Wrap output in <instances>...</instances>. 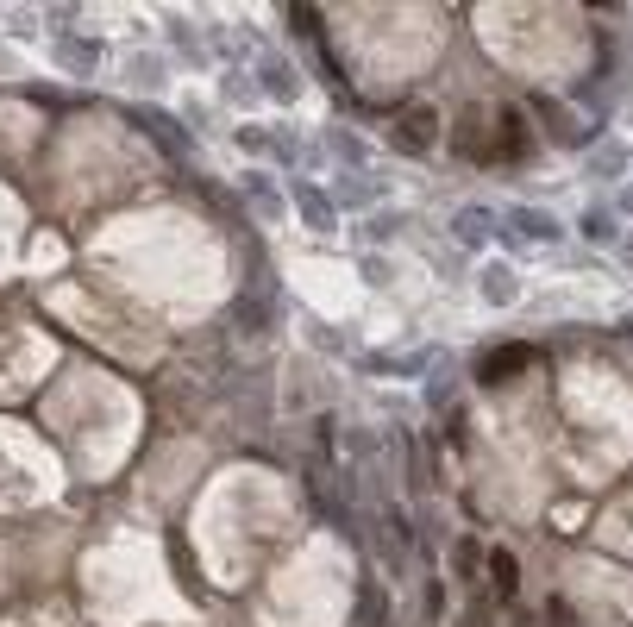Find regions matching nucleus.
<instances>
[{"label": "nucleus", "mask_w": 633, "mask_h": 627, "mask_svg": "<svg viewBox=\"0 0 633 627\" xmlns=\"http://www.w3.org/2000/svg\"><path fill=\"white\" fill-rule=\"evenodd\" d=\"M383 138L402 157H420V151H433V138H439V120H433V107H402L395 120L383 126Z\"/></svg>", "instance_id": "obj_1"}, {"label": "nucleus", "mask_w": 633, "mask_h": 627, "mask_svg": "<svg viewBox=\"0 0 633 627\" xmlns=\"http://www.w3.org/2000/svg\"><path fill=\"white\" fill-rule=\"evenodd\" d=\"M295 207H301V220H308L314 232H333L339 226V207H333V195H326L320 182H295Z\"/></svg>", "instance_id": "obj_2"}, {"label": "nucleus", "mask_w": 633, "mask_h": 627, "mask_svg": "<svg viewBox=\"0 0 633 627\" xmlns=\"http://www.w3.org/2000/svg\"><path fill=\"white\" fill-rule=\"evenodd\" d=\"M257 88L276 95V101H295L301 95V69L289 57H264V63H257Z\"/></svg>", "instance_id": "obj_3"}, {"label": "nucleus", "mask_w": 633, "mask_h": 627, "mask_svg": "<svg viewBox=\"0 0 633 627\" xmlns=\"http://www.w3.org/2000/svg\"><path fill=\"white\" fill-rule=\"evenodd\" d=\"M326 151L339 157V170H351V176H364L370 170V145L351 126H326Z\"/></svg>", "instance_id": "obj_4"}, {"label": "nucleus", "mask_w": 633, "mask_h": 627, "mask_svg": "<svg viewBox=\"0 0 633 627\" xmlns=\"http://www.w3.org/2000/svg\"><path fill=\"white\" fill-rule=\"evenodd\" d=\"M508 239H539V245H552V239H565V226H558L552 214H539V207H514Z\"/></svg>", "instance_id": "obj_5"}, {"label": "nucleus", "mask_w": 633, "mask_h": 627, "mask_svg": "<svg viewBox=\"0 0 633 627\" xmlns=\"http://www.w3.org/2000/svg\"><path fill=\"white\" fill-rule=\"evenodd\" d=\"M57 51H63V63L76 69V76H95V69H101V57H107V44H101V38H76V32H63V44H57Z\"/></svg>", "instance_id": "obj_6"}, {"label": "nucleus", "mask_w": 633, "mask_h": 627, "mask_svg": "<svg viewBox=\"0 0 633 627\" xmlns=\"http://www.w3.org/2000/svg\"><path fill=\"white\" fill-rule=\"evenodd\" d=\"M452 232H458L464 245H489V239H496V214H489V207H458Z\"/></svg>", "instance_id": "obj_7"}, {"label": "nucleus", "mask_w": 633, "mask_h": 627, "mask_svg": "<svg viewBox=\"0 0 633 627\" xmlns=\"http://www.w3.org/2000/svg\"><path fill=\"white\" fill-rule=\"evenodd\" d=\"M239 189H245L257 207H264V214H283V189H276L270 176H257V170H251V176H239Z\"/></svg>", "instance_id": "obj_8"}, {"label": "nucleus", "mask_w": 633, "mask_h": 627, "mask_svg": "<svg viewBox=\"0 0 633 627\" xmlns=\"http://www.w3.org/2000/svg\"><path fill=\"white\" fill-rule=\"evenodd\" d=\"M533 352L527 345H502V352H489V364H483V383H496V377H508V370H521Z\"/></svg>", "instance_id": "obj_9"}, {"label": "nucleus", "mask_w": 633, "mask_h": 627, "mask_svg": "<svg viewBox=\"0 0 633 627\" xmlns=\"http://www.w3.org/2000/svg\"><path fill=\"white\" fill-rule=\"evenodd\" d=\"M377 195H383V189H377L370 176H345L339 189H333V207H358V201H377Z\"/></svg>", "instance_id": "obj_10"}, {"label": "nucleus", "mask_w": 633, "mask_h": 627, "mask_svg": "<svg viewBox=\"0 0 633 627\" xmlns=\"http://www.w3.org/2000/svg\"><path fill=\"white\" fill-rule=\"evenodd\" d=\"M483 295L496 301V308H508V301H514V270L508 264H489L483 270Z\"/></svg>", "instance_id": "obj_11"}, {"label": "nucleus", "mask_w": 633, "mask_h": 627, "mask_svg": "<svg viewBox=\"0 0 633 627\" xmlns=\"http://www.w3.org/2000/svg\"><path fill=\"white\" fill-rule=\"evenodd\" d=\"M170 38H176V51H182V63H207V57H201V32L189 26V19H170Z\"/></svg>", "instance_id": "obj_12"}, {"label": "nucleus", "mask_w": 633, "mask_h": 627, "mask_svg": "<svg viewBox=\"0 0 633 627\" xmlns=\"http://www.w3.org/2000/svg\"><path fill=\"white\" fill-rule=\"evenodd\" d=\"M351 627H389V602H377V590H364L358 596V621Z\"/></svg>", "instance_id": "obj_13"}, {"label": "nucleus", "mask_w": 633, "mask_h": 627, "mask_svg": "<svg viewBox=\"0 0 633 627\" xmlns=\"http://www.w3.org/2000/svg\"><path fill=\"white\" fill-rule=\"evenodd\" d=\"M627 170V151L621 145H602L596 157H590V176H621Z\"/></svg>", "instance_id": "obj_14"}, {"label": "nucleus", "mask_w": 633, "mask_h": 627, "mask_svg": "<svg viewBox=\"0 0 633 627\" xmlns=\"http://www.w3.org/2000/svg\"><path fill=\"white\" fill-rule=\"evenodd\" d=\"M420 615H427V627L445 615V584H439V577H427V590H420Z\"/></svg>", "instance_id": "obj_15"}, {"label": "nucleus", "mask_w": 633, "mask_h": 627, "mask_svg": "<svg viewBox=\"0 0 633 627\" xmlns=\"http://www.w3.org/2000/svg\"><path fill=\"white\" fill-rule=\"evenodd\" d=\"M232 138H239V151H276V132H264V126H239Z\"/></svg>", "instance_id": "obj_16"}, {"label": "nucleus", "mask_w": 633, "mask_h": 627, "mask_svg": "<svg viewBox=\"0 0 633 627\" xmlns=\"http://www.w3.org/2000/svg\"><path fill=\"white\" fill-rule=\"evenodd\" d=\"M126 82H138V88H163V63H157V57L132 63V76H126Z\"/></svg>", "instance_id": "obj_17"}, {"label": "nucleus", "mask_w": 633, "mask_h": 627, "mask_svg": "<svg viewBox=\"0 0 633 627\" xmlns=\"http://www.w3.org/2000/svg\"><path fill=\"white\" fill-rule=\"evenodd\" d=\"M452 571H458V577H477V540H458V552H452Z\"/></svg>", "instance_id": "obj_18"}, {"label": "nucleus", "mask_w": 633, "mask_h": 627, "mask_svg": "<svg viewBox=\"0 0 633 627\" xmlns=\"http://www.w3.org/2000/svg\"><path fill=\"white\" fill-rule=\"evenodd\" d=\"M583 239H615V220H608V214H590V220H583Z\"/></svg>", "instance_id": "obj_19"}, {"label": "nucleus", "mask_w": 633, "mask_h": 627, "mask_svg": "<svg viewBox=\"0 0 633 627\" xmlns=\"http://www.w3.org/2000/svg\"><path fill=\"white\" fill-rule=\"evenodd\" d=\"M496 590H514V559L508 552H496Z\"/></svg>", "instance_id": "obj_20"}, {"label": "nucleus", "mask_w": 633, "mask_h": 627, "mask_svg": "<svg viewBox=\"0 0 633 627\" xmlns=\"http://www.w3.org/2000/svg\"><path fill=\"white\" fill-rule=\"evenodd\" d=\"M226 101H251V76H226Z\"/></svg>", "instance_id": "obj_21"}, {"label": "nucleus", "mask_w": 633, "mask_h": 627, "mask_svg": "<svg viewBox=\"0 0 633 627\" xmlns=\"http://www.w3.org/2000/svg\"><path fill=\"white\" fill-rule=\"evenodd\" d=\"M621 214H633V189H621Z\"/></svg>", "instance_id": "obj_22"}]
</instances>
